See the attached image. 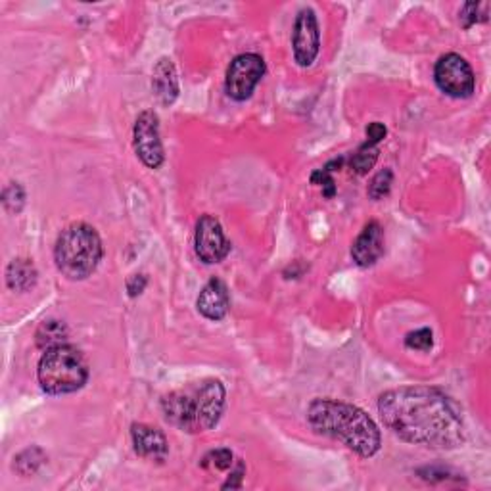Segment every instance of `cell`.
<instances>
[{"label":"cell","mask_w":491,"mask_h":491,"mask_svg":"<svg viewBox=\"0 0 491 491\" xmlns=\"http://www.w3.org/2000/svg\"><path fill=\"white\" fill-rule=\"evenodd\" d=\"M386 428L407 443L455 450L465 443V421L455 401L430 386H401L378 397Z\"/></svg>","instance_id":"obj_1"},{"label":"cell","mask_w":491,"mask_h":491,"mask_svg":"<svg viewBox=\"0 0 491 491\" xmlns=\"http://www.w3.org/2000/svg\"><path fill=\"white\" fill-rule=\"evenodd\" d=\"M307 423L317 434L334 438L359 457L380 451L382 436L377 423L355 405L336 399H314L307 407Z\"/></svg>","instance_id":"obj_2"},{"label":"cell","mask_w":491,"mask_h":491,"mask_svg":"<svg viewBox=\"0 0 491 491\" xmlns=\"http://www.w3.org/2000/svg\"><path fill=\"white\" fill-rule=\"evenodd\" d=\"M225 386L215 378L202 380L192 388L175 390L161 399L166 421L186 434H202L217 426L225 411Z\"/></svg>","instance_id":"obj_3"},{"label":"cell","mask_w":491,"mask_h":491,"mask_svg":"<svg viewBox=\"0 0 491 491\" xmlns=\"http://www.w3.org/2000/svg\"><path fill=\"white\" fill-rule=\"evenodd\" d=\"M104 246L95 227L86 223H71L59 232L54 246L56 269L68 280H85L102 261Z\"/></svg>","instance_id":"obj_4"},{"label":"cell","mask_w":491,"mask_h":491,"mask_svg":"<svg viewBox=\"0 0 491 491\" xmlns=\"http://www.w3.org/2000/svg\"><path fill=\"white\" fill-rule=\"evenodd\" d=\"M37 378L49 396H66L81 390L88 380V365L83 353L69 344L42 353Z\"/></svg>","instance_id":"obj_5"},{"label":"cell","mask_w":491,"mask_h":491,"mask_svg":"<svg viewBox=\"0 0 491 491\" xmlns=\"http://www.w3.org/2000/svg\"><path fill=\"white\" fill-rule=\"evenodd\" d=\"M265 59L259 54L246 52L236 56L231 66L227 68L225 77V93L229 98L236 102H244L254 95L256 86L261 83L265 76Z\"/></svg>","instance_id":"obj_6"},{"label":"cell","mask_w":491,"mask_h":491,"mask_svg":"<svg viewBox=\"0 0 491 491\" xmlns=\"http://www.w3.org/2000/svg\"><path fill=\"white\" fill-rule=\"evenodd\" d=\"M434 81L443 95L451 98H470L476 88V77L467 59L450 52L441 56L434 68Z\"/></svg>","instance_id":"obj_7"},{"label":"cell","mask_w":491,"mask_h":491,"mask_svg":"<svg viewBox=\"0 0 491 491\" xmlns=\"http://www.w3.org/2000/svg\"><path fill=\"white\" fill-rule=\"evenodd\" d=\"M132 148H135L144 166L150 169H158L163 159H166L159 137V119L156 112L146 110L137 117L135 127H132Z\"/></svg>","instance_id":"obj_8"},{"label":"cell","mask_w":491,"mask_h":491,"mask_svg":"<svg viewBox=\"0 0 491 491\" xmlns=\"http://www.w3.org/2000/svg\"><path fill=\"white\" fill-rule=\"evenodd\" d=\"M292 49L297 66H314L321 50V32L315 12L311 8H302L297 12L292 29Z\"/></svg>","instance_id":"obj_9"},{"label":"cell","mask_w":491,"mask_h":491,"mask_svg":"<svg viewBox=\"0 0 491 491\" xmlns=\"http://www.w3.org/2000/svg\"><path fill=\"white\" fill-rule=\"evenodd\" d=\"M195 251L205 265L221 263L229 256L231 242L223 231L219 219L214 215H202L196 223L195 232Z\"/></svg>","instance_id":"obj_10"},{"label":"cell","mask_w":491,"mask_h":491,"mask_svg":"<svg viewBox=\"0 0 491 491\" xmlns=\"http://www.w3.org/2000/svg\"><path fill=\"white\" fill-rule=\"evenodd\" d=\"M386 250V236L384 229L378 221H368L359 232V236L355 238V242L351 246V258L355 265L363 267H373L382 256Z\"/></svg>","instance_id":"obj_11"},{"label":"cell","mask_w":491,"mask_h":491,"mask_svg":"<svg viewBox=\"0 0 491 491\" xmlns=\"http://www.w3.org/2000/svg\"><path fill=\"white\" fill-rule=\"evenodd\" d=\"M131 440L135 453L142 459L163 460L169 453V443L166 434L154 426L135 423L131 426Z\"/></svg>","instance_id":"obj_12"},{"label":"cell","mask_w":491,"mask_h":491,"mask_svg":"<svg viewBox=\"0 0 491 491\" xmlns=\"http://www.w3.org/2000/svg\"><path fill=\"white\" fill-rule=\"evenodd\" d=\"M196 307L205 319L210 321L225 319L231 309V297L225 282L221 278H212L207 282L198 296Z\"/></svg>","instance_id":"obj_13"},{"label":"cell","mask_w":491,"mask_h":491,"mask_svg":"<svg viewBox=\"0 0 491 491\" xmlns=\"http://www.w3.org/2000/svg\"><path fill=\"white\" fill-rule=\"evenodd\" d=\"M152 91L161 106H171L178 96V77L169 58H161L152 73Z\"/></svg>","instance_id":"obj_14"},{"label":"cell","mask_w":491,"mask_h":491,"mask_svg":"<svg viewBox=\"0 0 491 491\" xmlns=\"http://www.w3.org/2000/svg\"><path fill=\"white\" fill-rule=\"evenodd\" d=\"M37 278H39V273L32 259L20 258V259L10 261V265L6 267V285L14 292L23 294L35 288Z\"/></svg>","instance_id":"obj_15"},{"label":"cell","mask_w":491,"mask_h":491,"mask_svg":"<svg viewBox=\"0 0 491 491\" xmlns=\"http://www.w3.org/2000/svg\"><path fill=\"white\" fill-rule=\"evenodd\" d=\"M68 336H69V331L64 321H58V319H49L44 321L39 331L35 334V340H37V348L47 351V350H52L56 346H62V344H68Z\"/></svg>","instance_id":"obj_16"},{"label":"cell","mask_w":491,"mask_h":491,"mask_svg":"<svg viewBox=\"0 0 491 491\" xmlns=\"http://www.w3.org/2000/svg\"><path fill=\"white\" fill-rule=\"evenodd\" d=\"M378 144L373 142H365L363 146L357 148V152L350 159V168L357 175H367L370 169L375 168V163L378 159Z\"/></svg>","instance_id":"obj_17"},{"label":"cell","mask_w":491,"mask_h":491,"mask_svg":"<svg viewBox=\"0 0 491 491\" xmlns=\"http://www.w3.org/2000/svg\"><path fill=\"white\" fill-rule=\"evenodd\" d=\"M200 465L205 470L227 472L236 465V459H234V453L231 450H214L202 459Z\"/></svg>","instance_id":"obj_18"},{"label":"cell","mask_w":491,"mask_h":491,"mask_svg":"<svg viewBox=\"0 0 491 491\" xmlns=\"http://www.w3.org/2000/svg\"><path fill=\"white\" fill-rule=\"evenodd\" d=\"M487 12H489L487 3H467L459 12V22L465 29H470L476 23L487 22Z\"/></svg>","instance_id":"obj_19"},{"label":"cell","mask_w":491,"mask_h":491,"mask_svg":"<svg viewBox=\"0 0 491 491\" xmlns=\"http://www.w3.org/2000/svg\"><path fill=\"white\" fill-rule=\"evenodd\" d=\"M14 460H16V463H14V468H16L22 476H29V474H35L39 467L44 463V453L39 448H32L20 453Z\"/></svg>","instance_id":"obj_20"},{"label":"cell","mask_w":491,"mask_h":491,"mask_svg":"<svg viewBox=\"0 0 491 491\" xmlns=\"http://www.w3.org/2000/svg\"><path fill=\"white\" fill-rule=\"evenodd\" d=\"M392 185H394V173L392 169H382L378 171L375 177H373V181H370L368 185V198L370 200H382L390 195V190H392Z\"/></svg>","instance_id":"obj_21"},{"label":"cell","mask_w":491,"mask_h":491,"mask_svg":"<svg viewBox=\"0 0 491 491\" xmlns=\"http://www.w3.org/2000/svg\"><path fill=\"white\" fill-rule=\"evenodd\" d=\"M5 207L12 214H20L25 205V190L20 183H10L3 195Z\"/></svg>","instance_id":"obj_22"},{"label":"cell","mask_w":491,"mask_h":491,"mask_svg":"<svg viewBox=\"0 0 491 491\" xmlns=\"http://www.w3.org/2000/svg\"><path fill=\"white\" fill-rule=\"evenodd\" d=\"M434 346V334L430 329H421L409 332L405 338V348L414 351H430Z\"/></svg>","instance_id":"obj_23"},{"label":"cell","mask_w":491,"mask_h":491,"mask_svg":"<svg viewBox=\"0 0 491 491\" xmlns=\"http://www.w3.org/2000/svg\"><path fill=\"white\" fill-rule=\"evenodd\" d=\"M311 183L314 185H319L323 186V196L324 198H332L336 195V183H334V177L329 169H319L315 171L314 175H311Z\"/></svg>","instance_id":"obj_24"},{"label":"cell","mask_w":491,"mask_h":491,"mask_svg":"<svg viewBox=\"0 0 491 491\" xmlns=\"http://www.w3.org/2000/svg\"><path fill=\"white\" fill-rule=\"evenodd\" d=\"M386 135H388V129H386V125L380 122H373L367 127V141L368 142L380 144L386 139Z\"/></svg>","instance_id":"obj_25"},{"label":"cell","mask_w":491,"mask_h":491,"mask_svg":"<svg viewBox=\"0 0 491 491\" xmlns=\"http://www.w3.org/2000/svg\"><path fill=\"white\" fill-rule=\"evenodd\" d=\"M242 476H244V465L241 460H236V465L231 468L229 480L223 484V489H234V487H242Z\"/></svg>","instance_id":"obj_26"},{"label":"cell","mask_w":491,"mask_h":491,"mask_svg":"<svg viewBox=\"0 0 491 491\" xmlns=\"http://www.w3.org/2000/svg\"><path fill=\"white\" fill-rule=\"evenodd\" d=\"M146 285H148V278L144 275H132L127 280V292L131 297H137L144 292Z\"/></svg>","instance_id":"obj_27"}]
</instances>
